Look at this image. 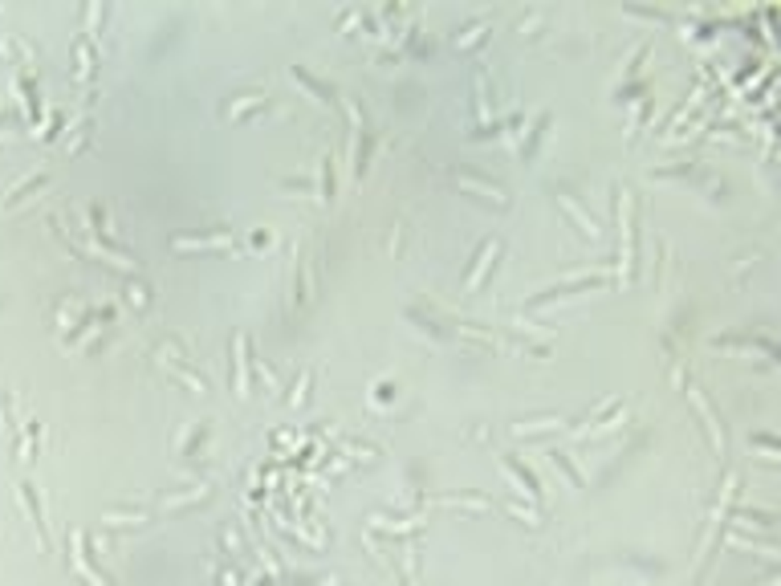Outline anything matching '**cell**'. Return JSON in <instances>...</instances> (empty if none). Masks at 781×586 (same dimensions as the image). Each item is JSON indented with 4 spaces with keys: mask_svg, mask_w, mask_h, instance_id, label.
<instances>
[{
    "mask_svg": "<svg viewBox=\"0 0 781 586\" xmlns=\"http://www.w3.org/2000/svg\"><path fill=\"white\" fill-rule=\"evenodd\" d=\"M618 200H623L618 204V228H623V240H618V277L631 281V273H635V196L623 191Z\"/></svg>",
    "mask_w": 781,
    "mask_h": 586,
    "instance_id": "cell-1",
    "label": "cell"
},
{
    "mask_svg": "<svg viewBox=\"0 0 781 586\" xmlns=\"http://www.w3.org/2000/svg\"><path fill=\"white\" fill-rule=\"evenodd\" d=\"M688 399L696 404V411H700V419L708 423V436H712V448L725 452V432H720V423H716V415H712V407H708V399H704V391L700 387H688Z\"/></svg>",
    "mask_w": 781,
    "mask_h": 586,
    "instance_id": "cell-2",
    "label": "cell"
},
{
    "mask_svg": "<svg viewBox=\"0 0 781 586\" xmlns=\"http://www.w3.org/2000/svg\"><path fill=\"white\" fill-rule=\"evenodd\" d=\"M497 253H501V244H497V240H488V244L480 249V257H477V269L468 273V289H480V281H484V273L492 269V261H497Z\"/></svg>",
    "mask_w": 781,
    "mask_h": 586,
    "instance_id": "cell-3",
    "label": "cell"
},
{
    "mask_svg": "<svg viewBox=\"0 0 781 586\" xmlns=\"http://www.w3.org/2000/svg\"><path fill=\"white\" fill-rule=\"evenodd\" d=\"M236 395H249V338L236 334Z\"/></svg>",
    "mask_w": 781,
    "mask_h": 586,
    "instance_id": "cell-4",
    "label": "cell"
},
{
    "mask_svg": "<svg viewBox=\"0 0 781 586\" xmlns=\"http://www.w3.org/2000/svg\"><path fill=\"white\" fill-rule=\"evenodd\" d=\"M558 204H562L565 212H570V216H574V224L582 228V232H586V236H590V240H598V236H603V228L594 224V220H590V216H586V212H582V208H578V204H574V200H570V196H558Z\"/></svg>",
    "mask_w": 781,
    "mask_h": 586,
    "instance_id": "cell-5",
    "label": "cell"
},
{
    "mask_svg": "<svg viewBox=\"0 0 781 586\" xmlns=\"http://www.w3.org/2000/svg\"><path fill=\"white\" fill-rule=\"evenodd\" d=\"M232 244V232H216V236H200V240H191V236H183V240H175V249H183V253H191V249H228Z\"/></svg>",
    "mask_w": 781,
    "mask_h": 586,
    "instance_id": "cell-6",
    "label": "cell"
},
{
    "mask_svg": "<svg viewBox=\"0 0 781 586\" xmlns=\"http://www.w3.org/2000/svg\"><path fill=\"white\" fill-rule=\"evenodd\" d=\"M550 428H562V419H558V415H545V419H529V423L521 419V423H513L517 436H537V432H550Z\"/></svg>",
    "mask_w": 781,
    "mask_h": 586,
    "instance_id": "cell-7",
    "label": "cell"
},
{
    "mask_svg": "<svg viewBox=\"0 0 781 586\" xmlns=\"http://www.w3.org/2000/svg\"><path fill=\"white\" fill-rule=\"evenodd\" d=\"M460 187H468V191H480V196H492L497 204H505V191H501V187H492V183H480V180H468V176H464V180H460Z\"/></svg>",
    "mask_w": 781,
    "mask_h": 586,
    "instance_id": "cell-8",
    "label": "cell"
},
{
    "mask_svg": "<svg viewBox=\"0 0 781 586\" xmlns=\"http://www.w3.org/2000/svg\"><path fill=\"white\" fill-rule=\"evenodd\" d=\"M550 460H554V464L562 468L565 477H570V485H582V472H578V468L570 464V456H562V452H550Z\"/></svg>",
    "mask_w": 781,
    "mask_h": 586,
    "instance_id": "cell-9",
    "label": "cell"
},
{
    "mask_svg": "<svg viewBox=\"0 0 781 586\" xmlns=\"http://www.w3.org/2000/svg\"><path fill=\"white\" fill-rule=\"evenodd\" d=\"M90 65H94V57H90V45L82 41V49H78V78H82V82L90 78Z\"/></svg>",
    "mask_w": 781,
    "mask_h": 586,
    "instance_id": "cell-10",
    "label": "cell"
},
{
    "mask_svg": "<svg viewBox=\"0 0 781 586\" xmlns=\"http://www.w3.org/2000/svg\"><path fill=\"white\" fill-rule=\"evenodd\" d=\"M293 78H298V82H302L305 90H313V94H317V98H326V90H322V86H317V82H313V78H309V74H305L302 65H293Z\"/></svg>",
    "mask_w": 781,
    "mask_h": 586,
    "instance_id": "cell-11",
    "label": "cell"
},
{
    "mask_svg": "<svg viewBox=\"0 0 781 586\" xmlns=\"http://www.w3.org/2000/svg\"><path fill=\"white\" fill-rule=\"evenodd\" d=\"M733 545H737V550H753V554H765V558H773V554H778L773 545H753V541H744V538H733Z\"/></svg>",
    "mask_w": 781,
    "mask_h": 586,
    "instance_id": "cell-12",
    "label": "cell"
},
{
    "mask_svg": "<svg viewBox=\"0 0 781 586\" xmlns=\"http://www.w3.org/2000/svg\"><path fill=\"white\" fill-rule=\"evenodd\" d=\"M484 29H488L484 21H480V25H472V29H468L464 37H456V45H477V37H480V33H484Z\"/></svg>",
    "mask_w": 781,
    "mask_h": 586,
    "instance_id": "cell-13",
    "label": "cell"
},
{
    "mask_svg": "<svg viewBox=\"0 0 781 586\" xmlns=\"http://www.w3.org/2000/svg\"><path fill=\"white\" fill-rule=\"evenodd\" d=\"M253 106H260V98L253 94V98H240V106H232L228 114H244V110H253Z\"/></svg>",
    "mask_w": 781,
    "mask_h": 586,
    "instance_id": "cell-14",
    "label": "cell"
},
{
    "mask_svg": "<svg viewBox=\"0 0 781 586\" xmlns=\"http://www.w3.org/2000/svg\"><path fill=\"white\" fill-rule=\"evenodd\" d=\"M305 391H309V370L302 375V383H298V395H293V407H302L305 404Z\"/></svg>",
    "mask_w": 781,
    "mask_h": 586,
    "instance_id": "cell-15",
    "label": "cell"
},
{
    "mask_svg": "<svg viewBox=\"0 0 781 586\" xmlns=\"http://www.w3.org/2000/svg\"><path fill=\"white\" fill-rule=\"evenodd\" d=\"M322 586H338V583H322Z\"/></svg>",
    "mask_w": 781,
    "mask_h": 586,
    "instance_id": "cell-16",
    "label": "cell"
}]
</instances>
